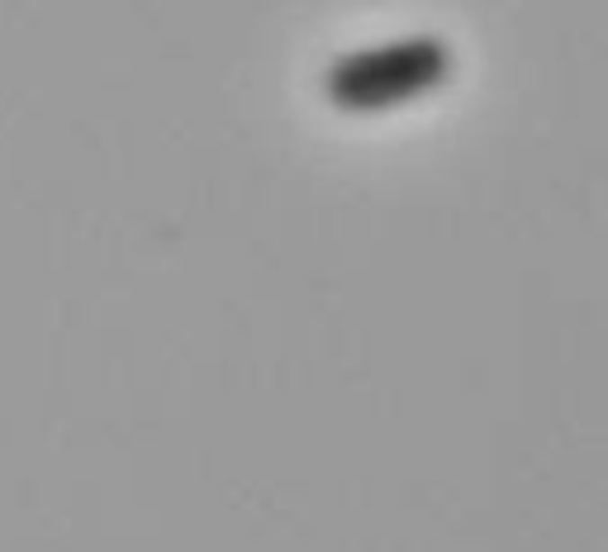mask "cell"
<instances>
[{"mask_svg":"<svg viewBox=\"0 0 608 552\" xmlns=\"http://www.w3.org/2000/svg\"><path fill=\"white\" fill-rule=\"evenodd\" d=\"M456 72V53L437 33H404V39L366 43L337 53L324 67V95L343 114H380L447 86Z\"/></svg>","mask_w":608,"mask_h":552,"instance_id":"obj_1","label":"cell"}]
</instances>
